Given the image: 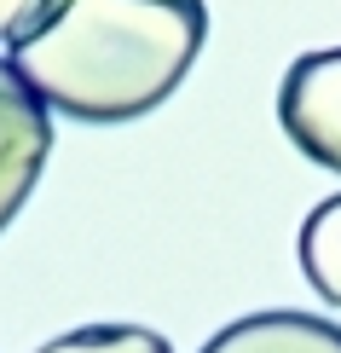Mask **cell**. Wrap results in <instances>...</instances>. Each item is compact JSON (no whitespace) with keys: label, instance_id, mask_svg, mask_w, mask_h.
<instances>
[{"label":"cell","instance_id":"obj_6","mask_svg":"<svg viewBox=\"0 0 341 353\" xmlns=\"http://www.w3.org/2000/svg\"><path fill=\"white\" fill-rule=\"evenodd\" d=\"M35 353H174V347L145 325H81V330L52 336Z\"/></svg>","mask_w":341,"mask_h":353},{"label":"cell","instance_id":"obj_3","mask_svg":"<svg viewBox=\"0 0 341 353\" xmlns=\"http://www.w3.org/2000/svg\"><path fill=\"white\" fill-rule=\"evenodd\" d=\"M47 157H52V116L23 87V76L12 70V58H0V232L29 203Z\"/></svg>","mask_w":341,"mask_h":353},{"label":"cell","instance_id":"obj_2","mask_svg":"<svg viewBox=\"0 0 341 353\" xmlns=\"http://www.w3.org/2000/svg\"><path fill=\"white\" fill-rule=\"evenodd\" d=\"M278 122L307 163L341 174V47L301 52L278 87Z\"/></svg>","mask_w":341,"mask_h":353},{"label":"cell","instance_id":"obj_5","mask_svg":"<svg viewBox=\"0 0 341 353\" xmlns=\"http://www.w3.org/2000/svg\"><path fill=\"white\" fill-rule=\"evenodd\" d=\"M301 272L330 307H341V191L301 220Z\"/></svg>","mask_w":341,"mask_h":353},{"label":"cell","instance_id":"obj_4","mask_svg":"<svg viewBox=\"0 0 341 353\" xmlns=\"http://www.w3.org/2000/svg\"><path fill=\"white\" fill-rule=\"evenodd\" d=\"M203 353H341V325L318 313L278 307V313L231 319L220 336H209Z\"/></svg>","mask_w":341,"mask_h":353},{"label":"cell","instance_id":"obj_7","mask_svg":"<svg viewBox=\"0 0 341 353\" xmlns=\"http://www.w3.org/2000/svg\"><path fill=\"white\" fill-rule=\"evenodd\" d=\"M35 12H41V0H0V41L12 47V41L29 29V18H35Z\"/></svg>","mask_w":341,"mask_h":353},{"label":"cell","instance_id":"obj_1","mask_svg":"<svg viewBox=\"0 0 341 353\" xmlns=\"http://www.w3.org/2000/svg\"><path fill=\"white\" fill-rule=\"evenodd\" d=\"M203 41V0H41L12 41V70L47 110L116 128L168 105Z\"/></svg>","mask_w":341,"mask_h":353}]
</instances>
